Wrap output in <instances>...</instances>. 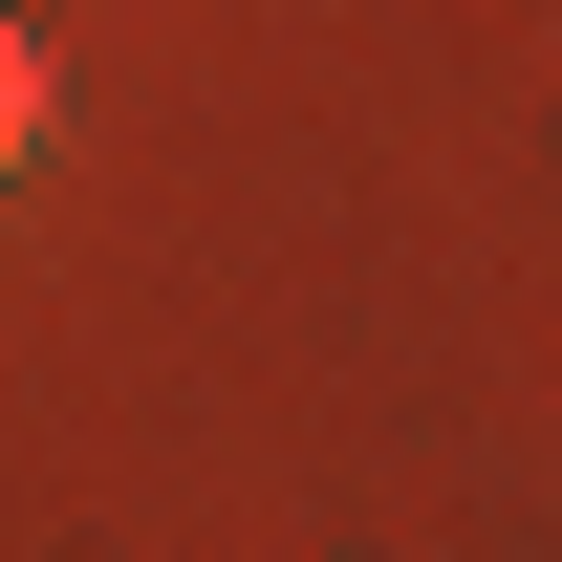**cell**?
<instances>
[{
	"label": "cell",
	"mask_w": 562,
	"mask_h": 562,
	"mask_svg": "<svg viewBox=\"0 0 562 562\" xmlns=\"http://www.w3.org/2000/svg\"><path fill=\"white\" fill-rule=\"evenodd\" d=\"M22 151H44V22L0 0V173H22Z\"/></svg>",
	"instance_id": "6da1fadb"
}]
</instances>
